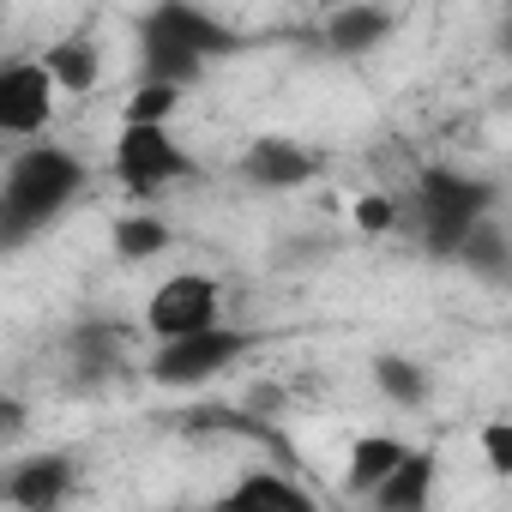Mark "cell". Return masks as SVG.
Listing matches in <instances>:
<instances>
[{"label":"cell","instance_id":"44dd1931","mask_svg":"<svg viewBox=\"0 0 512 512\" xmlns=\"http://www.w3.org/2000/svg\"><path fill=\"white\" fill-rule=\"evenodd\" d=\"M482 464L494 476H512V422H488L482 428Z\"/></svg>","mask_w":512,"mask_h":512},{"label":"cell","instance_id":"7c38bea8","mask_svg":"<svg viewBox=\"0 0 512 512\" xmlns=\"http://www.w3.org/2000/svg\"><path fill=\"white\" fill-rule=\"evenodd\" d=\"M434 476H440V458L434 452H410L404 446V458L386 470V482L368 494L380 512H422L428 500H434Z\"/></svg>","mask_w":512,"mask_h":512},{"label":"cell","instance_id":"ba28073f","mask_svg":"<svg viewBox=\"0 0 512 512\" xmlns=\"http://www.w3.org/2000/svg\"><path fill=\"white\" fill-rule=\"evenodd\" d=\"M235 175L260 193H290V187H308L320 175V151H308L302 139H284V133H260L241 151Z\"/></svg>","mask_w":512,"mask_h":512},{"label":"cell","instance_id":"e0dca14e","mask_svg":"<svg viewBox=\"0 0 512 512\" xmlns=\"http://www.w3.org/2000/svg\"><path fill=\"white\" fill-rule=\"evenodd\" d=\"M169 241H175V229H169L163 217L133 211V217H121V223H115V260L145 266V260H157V253H169Z\"/></svg>","mask_w":512,"mask_h":512},{"label":"cell","instance_id":"5b68a950","mask_svg":"<svg viewBox=\"0 0 512 512\" xmlns=\"http://www.w3.org/2000/svg\"><path fill=\"white\" fill-rule=\"evenodd\" d=\"M109 169H115V181L133 199H157V193L193 181L199 175V157L169 133V121H121V139H115Z\"/></svg>","mask_w":512,"mask_h":512},{"label":"cell","instance_id":"4fadbf2b","mask_svg":"<svg viewBox=\"0 0 512 512\" xmlns=\"http://www.w3.org/2000/svg\"><path fill=\"white\" fill-rule=\"evenodd\" d=\"M43 61V73L55 79V91H73V97H85V91H97L103 85V49H97V37H85V31H73V37H61L49 55H37Z\"/></svg>","mask_w":512,"mask_h":512},{"label":"cell","instance_id":"2e32d148","mask_svg":"<svg viewBox=\"0 0 512 512\" xmlns=\"http://www.w3.org/2000/svg\"><path fill=\"white\" fill-rule=\"evenodd\" d=\"M398 458H404V440H392V434H362V440L350 446V470H344V488H350V494H374Z\"/></svg>","mask_w":512,"mask_h":512},{"label":"cell","instance_id":"d6986e66","mask_svg":"<svg viewBox=\"0 0 512 512\" xmlns=\"http://www.w3.org/2000/svg\"><path fill=\"white\" fill-rule=\"evenodd\" d=\"M175 103H181L175 85H163V79H139V91H133V103H127V121H169Z\"/></svg>","mask_w":512,"mask_h":512},{"label":"cell","instance_id":"5bb4252c","mask_svg":"<svg viewBox=\"0 0 512 512\" xmlns=\"http://www.w3.org/2000/svg\"><path fill=\"white\" fill-rule=\"evenodd\" d=\"M223 506H284V512H314V494H308L302 482H290L284 470H247V476L223 494Z\"/></svg>","mask_w":512,"mask_h":512},{"label":"cell","instance_id":"52a82bcc","mask_svg":"<svg viewBox=\"0 0 512 512\" xmlns=\"http://www.w3.org/2000/svg\"><path fill=\"white\" fill-rule=\"evenodd\" d=\"M55 121V79L43 61H0V133L37 139Z\"/></svg>","mask_w":512,"mask_h":512},{"label":"cell","instance_id":"6da1fadb","mask_svg":"<svg viewBox=\"0 0 512 512\" xmlns=\"http://www.w3.org/2000/svg\"><path fill=\"white\" fill-rule=\"evenodd\" d=\"M133 31H139V79H163L175 91H187L205 73V61L241 49V37L223 19H211L199 0H151Z\"/></svg>","mask_w":512,"mask_h":512},{"label":"cell","instance_id":"277c9868","mask_svg":"<svg viewBox=\"0 0 512 512\" xmlns=\"http://www.w3.org/2000/svg\"><path fill=\"white\" fill-rule=\"evenodd\" d=\"M253 344H260V332H247V326H235V320H211V326H199V332L157 338L145 374H151L157 386H169V392H193V386L217 380L223 368H235Z\"/></svg>","mask_w":512,"mask_h":512},{"label":"cell","instance_id":"ac0fdd59","mask_svg":"<svg viewBox=\"0 0 512 512\" xmlns=\"http://www.w3.org/2000/svg\"><path fill=\"white\" fill-rule=\"evenodd\" d=\"M374 386H380L398 410L428 404V368L410 362V356H374Z\"/></svg>","mask_w":512,"mask_h":512},{"label":"cell","instance_id":"8992f818","mask_svg":"<svg viewBox=\"0 0 512 512\" xmlns=\"http://www.w3.org/2000/svg\"><path fill=\"white\" fill-rule=\"evenodd\" d=\"M211 320H223V290L205 272H175L145 302V332L151 338H181V332H199Z\"/></svg>","mask_w":512,"mask_h":512},{"label":"cell","instance_id":"9c48e42d","mask_svg":"<svg viewBox=\"0 0 512 512\" xmlns=\"http://www.w3.org/2000/svg\"><path fill=\"white\" fill-rule=\"evenodd\" d=\"M73 488H79V458H67V452H31V458H19V464L7 470L0 500H13V506H25V512H49V506H61Z\"/></svg>","mask_w":512,"mask_h":512},{"label":"cell","instance_id":"7402d4cb","mask_svg":"<svg viewBox=\"0 0 512 512\" xmlns=\"http://www.w3.org/2000/svg\"><path fill=\"white\" fill-rule=\"evenodd\" d=\"M37 235H43V229H31L7 199H0V260H7V253H19V247H31Z\"/></svg>","mask_w":512,"mask_h":512},{"label":"cell","instance_id":"cb8c5ba5","mask_svg":"<svg viewBox=\"0 0 512 512\" xmlns=\"http://www.w3.org/2000/svg\"><path fill=\"white\" fill-rule=\"evenodd\" d=\"M320 7H338V0H320Z\"/></svg>","mask_w":512,"mask_h":512},{"label":"cell","instance_id":"30bf717a","mask_svg":"<svg viewBox=\"0 0 512 512\" xmlns=\"http://www.w3.org/2000/svg\"><path fill=\"white\" fill-rule=\"evenodd\" d=\"M392 25H398V13L386 7V0H338V7L326 13V25H320V49L356 61V55L380 49L392 37Z\"/></svg>","mask_w":512,"mask_h":512},{"label":"cell","instance_id":"7a4b0ae2","mask_svg":"<svg viewBox=\"0 0 512 512\" xmlns=\"http://www.w3.org/2000/svg\"><path fill=\"white\" fill-rule=\"evenodd\" d=\"M500 187L488 175H464V169H446V163H428L416 169V193H410V229L422 241L428 260H452L458 253V235L494 211Z\"/></svg>","mask_w":512,"mask_h":512},{"label":"cell","instance_id":"3957f363","mask_svg":"<svg viewBox=\"0 0 512 512\" xmlns=\"http://www.w3.org/2000/svg\"><path fill=\"white\" fill-rule=\"evenodd\" d=\"M79 193H85V163L67 145H25L7 163V181H0V199H7L31 229H49Z\"/></svg>","mask_w":512,"mask_h":512},{"label":"cell","instance_id":"9a60e30c","mask_svg":"<svg viewBox=\"0 0 512 512\" xmlns=\"http://www.w3.org/2000/svg\"><path fill=\"white\" fill-rule=\"evenodd\" d=\"M452 260L464 266V272H476V278H506V229L494 223V211H482L464 235H458V253H452Z\"/></svg>","mask_w":512,"mask_h":512},{"label":"cell","instance_id":"ffe728a7","mask_svg":"<svg viewBox=\"0 0 512 512\" xmlns=\"http://www.w3.org/2000/svg\"><path fill=\"white\" fill-rule=\"evenodd\" d=\"M356 229H368V235H386L392 223H398V199H386V193H368V199H356Z\"/></svg>","mask_w":512,"mask_h":512},{"label":"cell","instance_id":"8fae6325","mask_svg":"<svg viewBox=\"0 0 512 512\" xmlns=\"http://www.w3.org/2000/svg\"><path fill=\"white\" fill-rule=\"evenodd\" d=\"M67 350H73V380L79 386H97L115 368H127V332L115 320H79L73 338H67Z\"/></svg>","mask_w":512,"mask_h":512},{"label":"cell","instance_id":"603a6c76","mask_svg":"<svg viewBox=\"0 0 512 512\" xmlns=\"http://www.w3.org/2000/svg\"><path fill=\"white\" fill-rule=\"evenodd\" d=\"M25 428H31V410H25V398H19V392H0V446H13Z\"/></svg>","mask_w":512,"mask_h":512}]
</instances>
